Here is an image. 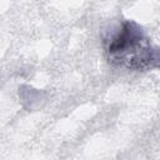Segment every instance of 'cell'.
Wrapping results in <instances>:
<instances>
[{
	"label": "cell",
	"instance_id": "obj_1",
	"mask_svg": "<svg viewBox=\"0 0 160 160\" xmlns=\"http://www.w3.org/2000/svg\"><path fill=\"white\" fill-rule=\"evenodd\" d=\"M106 42L109 59L121 66L142 69L152 61V54L148 40L134 24H124Z\"/></svg>",
	"mask_w": 160,
	"mask_h": 160
}]
</instances>
